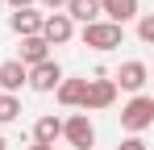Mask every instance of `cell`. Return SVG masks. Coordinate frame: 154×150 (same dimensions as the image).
Listing matches in <instances>:
<instances>
[{
  "mask_svg": "<svg viewBox=\"0 0 154 150\" xmlns=\"http://www.w3.org/2000/svg\"><path fill=\"white\" fill-rule=\"evenodd\" d=\"M121 150H146V138H137V133H129L125 142H121Z\"/></svg>",
  "mask_w": 154,
  "mask_h": 150,
  "instance_id": "obj_17",
  "label": "cell"
},
{
  "mask_svg": "<svg viewBox=\"0 0 154 150\" xmlns=\"http://www.w3.org/2000/svg\"><path fill=\"white\" fill-rule=\"evenodd\" d=\"M42 17H46V13H38L33 4H29V8H13L8 29H13V33H21V38H38V33H42Z\"/></svg>",
  "mask_w": 154,
  "mask_h": 150,
  "instance_id": "obj_8",
  "label": "cell"
},
{
  "mask_svg": "<svg viewBox=\"0 0 154 150\" xmlns=\"http://www.w3.org/2000/svg\"><path fill=\"white\" fill-rule=\"evenodd\" d=\"M0 150H8V142H4V133H0Z\"/></svg>",
  "mask_w": 154,
  "mask_h": 150,
  "instance_id": "obj_20",
  "label": "cell"
},
{
  "mask_svg": "<svg viewBox=\"0 0 154 150\" xmlns=\"http://www.w3.org/2000/svg\"><path fill=\"white\" fill-rule=\"evenodd\" d=\"M63 13L71 17V25H92V21H100V0H67L63 4Z\"/></svg>",
  "mask_w": 154,
  "mask_h": 150,
  "instance_id": "obj_13",
  "label": "cell"
},
{
  "mask_svg": "<svg viewBox=\"0 0 154 150\" xmlns=\"http://www.w3.org/2000/svg\"><path fill=\"white\" fill-rule=\"evenodd\" d=\"M25 67L17 63V58H8V63H0V88H4V96H17L21 88H25Z\"/></svg>",
  "mask_w": 154,
  "mask_h": 150,
  "instance_id": "obj_12",
  "label": "cell"
},
{
  "mask_svg": "<svg viewBox=\"0 0 154 150\" xmlns=\"http://www.w3.org/2000/svg\"><path fill=\"white\" fill-rule=\"evenodd\" d=\"M8 4H13V8H29L33 0H8Z\"/></svg>",
  "mask_w": 154,
  "mask_h": 150,
  "instance_id": "obj_19",
  "label": "cell"
},
{
  "mask_svg": "<svg viewBox=\"0 0 154 150\" xmlns=\"http://www.w3.org/2000/svg\"><path fill=\"white\" fill-rule=\"evenodd\" d=\"M17 117H21V100H17V96H4V92H0V125L17 121Z\"/></svg>",
  "mask_w": 154,
  "mask_h": 150,
  "instance_id": "obj_15",
  "label": "cell"
},
{
  "mask_svg": "<svg viewBox=\"0 0 154 150\" xmlns=\"http://www.w3.org/2000/svg\"><path fill=\"white\" fill-rule=\"evenodd\" d=\"M29 150H50V146H38V142H33V146H29Z\"/></svg>",
  "mask_w": 154,
  "mask_h": 150,
  "instance_id": "obj_21",
  "label": "cell"
},
{
  "mask_svg": "<svg viewBox=\"0 0 154 150\" xmlns=\"http://www.w3.org/2000/svg\"><path fill=\"white\" fill-rule=\"evenodd\" d=\"M63 138H67V146H75V150H92L96 146V125H92V117H88V113H71V117L63 121Z\"/></svg>",
  "mask_w": 154,
  "mask_h": 150,
  "instance_id": "obj_3",
  "label": "cell"
},
{
  "mask_svg": "<svg viewBox=\"0 0 154 150\" xmlns=\"http://www.w3.org/2000/svg\"><path fill=\"white\" fill-rule=\"evenodd\" d=\"M142 8H137V0H100V21H112V25H125L133 21Z\"/></svg>",
  "mask_w": 154,
  "mask_h": 150,
  "instance_id": "obj_9",
  "label": "cell"
},
{
  "mask_svg": "<svg viewBox=\"0 0 154 150\" xmlns=\"http://www.w3.org/2000/svg\"><path fill=\"white\" fill-rule=\"evenodd\" d=\"M46 46H67L71 38H75V25H71V17L67 13H46L42 17V33H38Z\"/></svg>",
  "mask_w": 154,
  "mask_h": 150,
  "instance_id": "obj_5",
  "label": "cell"
},
{
  "mask_svg": "<svg viewBox=\"0 0 154 150\" xmlns=\"http://www.w3.org/2000/svg\"><path fill=\"white\" fill-rule=\"evenodd\" d=\"M137 38L154 42V13H137Z\"/></svg>",
  "mask_w": 154,
  "mask_h": 150,
  "instance_id": "obj_16",
  "label": "cell"
},
{
  "mask_svg": "<svg viewBox=\"0 0 154 150\" xmlns=\"http://www.w3.org/2000/svg\"><path fill=\"white\" fill-rule=\"evenodd\" d=\"M25 83L33 88V92H54V88L63 83V67H58L54 58H46V63H38V67H29Z\"/></svg>",
  "mask_w": 154,
  "mask_h": 150,
  "instance_id": "obj_7",
  "label": "cell"
},
{
  "mask_svg": "<svg viewBox=\"0 0 154 150\" xmlns=\"http://www.w3.org/2000/svg\"><path fill=\"white\" fill-rule=\"evenodd\" d=\"M58 138H63V117L46 113V117H38V121H33V142H38V146H50V150H54Z\"/></svg>",
  "mask_w": 154,
  "mask_h": 150,
  "instance_id": "obj_10",
  "label": "cell"
},
{
  "mask_svg": "<svg viewBox=\"0 0 154 150\" xmlns=\"http://www.w3.org/2000/svg\"><path fill=\"white\" fill-rule=\"evenodd\" d=\"M38 4H42V8H50V13H63V4H67V0H38Z\"/></svg>",
  "mask_w": 154,
  "mask_h": 150,
  "instance_id": "obj_18",
  "label": "cell"
},
{
  "mask_svg": "<svg viewBox=\"0 0 154 150\" xmlns=\"http://www.w3.org/2000/svg\"><path fill=\"white\" fill-rule=\"evenodd\" d=\"M112 100H117V83L108 75H96V79H88V92H83V108L79 113H100Z\"/></svg>",
  "mask_w": 154,
  "mask_h": 150,
  "instance_id": "obj_4",
  "label": "cell"
},
{
  "mask_svg": "<svg viewBox=\"0 0 154 150\" xmlns=\"http://www.w3.org/2000/svg\"><path fill=\"white\" fill-rule=\"evenodd\" d=\"M79 38H83V46H92V50H117L121 42H125V25H112V21H92V25H83L79 29Z\"/></svg>",
  "mask_w": 154,
  "mask_h": 150,
  "instance_id": "obj_1",
  "label": "cell"
},
{
  "mask_svg": "<svg viewBox=\"0 0 154 150\" xmlns=\"http://www.w3.org/2000/svg\"><path fill=\"white\" fill-rule=\"evenodd\" d=\"M121 125H125L129 133H137V138H142V133L154 125V100L146 96V92H137V96L121 108Z\"/></svg>",
  "mask_w": 154,
  "mask_h": 150,
  "instance_id": "obj_2",
  "label": "cell"
},
{
  "mask_svg": "<svg viewBox=\"0 0 154 150\" xmlns=\"http://www.w3.org/2000/svg\"><path fill=\"white\" fill-rule=\"evenodd\" d=\"M146 79H150V67H146L142 58H129V63H121V71H117L112 83H117V92H133V96H137V92L146 88Z\"/></svg>",
  "mask_w": 154,
  "mask_h": 150,
  "instance_id": "obj_6",
  "label": "cell"
},
{
  "mask_svg": "<svg viewBox=\"0 0 154 150\" xmlns=\"http://www.w3.org/2000/svg\"><path fill=\"white\" fill-rule=\"evenodd\" d=\"M83 92H88V79H67L63 75V83L54 88V96L63 108H83Z\"/></svg>",
  "mask_w": 154,
  "mask_h": 150,
  "instance_id": "obj_11",
  "label": "cell"
},
{
  "mask_svg": "<svg viewBox=\"0 0 154 150\" xmlns=\"http://www.w3.org/2000/svg\"><path fill=\"white\" fill-rule=\"evenodd\" d=\"M46 58H50V46H46V42H42V38H21V54H17V63H21V67H38V63H46Z\"/></svg>",
  "mask_w": 154,
  "mask_h": 150,
  "instance_id": "obj_14",
  "label": "cell"
}]
</instances>
